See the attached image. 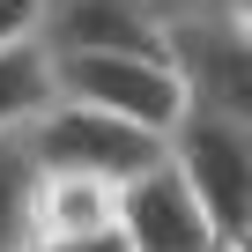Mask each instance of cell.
<instances>
[{"instance_id":"obj_1","label":"cell","mask_w":252,"mask_h":252,"mask_svg":"<svg viewBox=\"0 0 252 252\" xmlns=\"http://www.w3.org/2000/svg\"><path fill=\"white\" fill-rule=\"evenodd\" d=\"M163 156L186 178V193L200 200L215 245H245L252 237V119L186 104L163 134Z\"/></svg>"},{"instance_id":"obj_2","label":"cell","mask_w":252,"mask_h":252,"mask_svg":"<svg viewBox=\"0 0 252 252\" xmlns=\"http://www.w3.org/2000/svg\"><path fill=\"white\" fill-rule=\"evenodd\" d=\"M163 60L200 111H237L252 119V23L245 0H200V8L163 23Z\"/></svg>"},{"instance_id":"obj_3","label":"cell","mask_w":252,"mask_h":252,"mask_svg":"<svg viewBox=\"0 0 252 252\" xmlns=\"http://www.w3.org/2000/svg\"><path fill=\"white\" fill-rule=\"evenodd\" d=\"M52 96L134 119L149 134H171V119L186 111V89L163 52H52Z\"/></svg>"},{"instance_id":"obj_4","label":"cell","mask_w":252,"mask_h":252,"mask_svg":"<svg viewBox=\"0 0 252 252\" xmlns=\"http://www.w3.org/2000/svg\"><path fill=\"white\" fill-rule=\"evenodd\" d=\"M23 141H30L37 171H89L104 186H126L134 171H149L163 156V134L111 119V111H89V104H60V96L23 126Z\"/></svg>"},{"instance_id":"obj_5","label":"cell","mask_w":252,"mask_h":252,"mask_svg":"<svg viewBox=\"0 0 252 252\" xmlns=\"http://www.w3.org/2000/svg\"><path fill=\"white\" fill-rule=\"evenodd\" d=\"M111 222L134 252H215V230H208L200 200L186 193V178L171 171V156H156L149 171H134L119 186Z\"/></svg>"},{"instance_id":"obj_6","label":"cell","mask_w":252,"mask_h":252,"mask_svg":"<svg viewBox=\"0 0 252 252\" xmlns=\"http://www.w3.org/2000/svg\"><path fill=\"white\" fill-rule=\"evenodd\" d=\"M45 52H163V23L141 0H45Z\"/></svg>"},{"instance_id":"obj_7","label":"cell","mask_w":252,"mask_h":252,"mask_svg":"<svg viewBox=\"0 0 252 252\" xmlns=\"http://www.w3.org/2000/svg\"><path fill=\"white\" fill-rule=\"evenodd\" d=\"M111 208H119V186H104L89 171H37V186H30V252L52 245V237L104 230Z\"/></svg>"},{"instance_id":"obj_8","label":"cell","mask_w":252,"mask_h":252,"mask_svg":"<svg viewBox=\"0 0 252 252\" xmlns=\"http://www.w3.org/2000/svg\"><path fill=\"white\" fill-rule=\"evenodd\" d=\"M45 104H52V52H45V37L0 45V134H23Z\"/></svg>"},{"instance_id":"obj_9","label":"cell","mask_w":252,"mask_h":252,"mask_svg":"<svg viewBox=\"0 0 252 252\" xmlns=\"http://www.w3.org/2000/svg\"><path fill=\"white\" fill-rule=\"evenodd\" d=\"M30 186H37L30 141L0 134V252H30Z\"/></svg>"},{"instance_id":"obj_10","label":"cell","mask_w":252,"mask_h":252,"mask_svg":"<svg viewBox=\"0 0 252 252\" xmlns=\"http://www.w3.org/2000/svg\"><path fill=\"white\" fill-rule=\"evenodd\" d=\"M37 23H45V0H0V45L37 37Z\"/></svg>"},{"instance_id":"obj_11","label":"cell","mask_w":252,"mask_h":252,"mask_svg":"<svg viewBox=\"0 0 252 252\" xmlns=\"http://www.w3.org/2000/svg\"><path fill=\"white\" fill-rule=\"evenodd\" d=\"M37 252H134V245L119 237V222H104V230H82V237H52Z\"/></svg>"},{"instance_id":"obj_12","label":"cell","mask_w":252,"mask_h":252,"mask_svg":"<svg viewBox=\"0 0 252 252\" xmlns=\"http://www.w3.org/2000/svg\"><path fill=\"white\" fill-rule=\"evenodd\" d=\"M141 8H149L156 23H171V15H186V8H200V0H141Z\"/></svg>"},{"instance_id":"obj_13","label":"cell","mask_w":252,"mask_h":252,"mask_svg":"<svg viewBox=\"0 0 252 252\" xmlns=\"http://www.w3.org/2000/svg\"><path fill=\"white\" fill-rule=\"evenodd\" d=\"M215 252H245V245H215Z\"/></svg>"}]
</instances>
